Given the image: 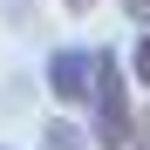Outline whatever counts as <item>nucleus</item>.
<instances>
[{"mask_svg":"<svg viewBox=\"0 0 150 150\" xmlns=\"http://www.w3.org/2000/svg\"><path fill=\"white\" fill-rule=\"evenodd\" d=\"M130 116H137L130 68H123L116 48H96V75H89V96H82V137H89V150H123Z\"/></svg>","mask_w":150,"mask_h":150,"instance_id":"nucleus-1","label":"nucleus"},{"mask_svg":"<svg viewBox=\"0 0 150 150\" xmlns=\"http://www.w3.org/2000/svg\"><path fill=\"white\" fill-rule=\"evenodd\" d=\"M89 75H96V48H82V41H62V48H48V62H41V82H48V96H55L62 109H82V96H89Z\"/></svg>","mask_w":150,"mask_h":150,"instance_id":"nucleus-2","label":"nucleus"},{"mask_svg":"<svg viewBox=\"0 0 150 150\" xmlns=\"http://www.w3.org/2000/svg\"><path fill=\"white\" fill-rule=\"evenodd\" d=\"M123 68H130V82L150 96V21H137V41H130V55H123Z\"/></svg>","mask_w":150,"mask_h":150,"instance_id":"nucleus-3","label":"nucleus"},{"mask_svg":"<svg viewBox=\"0 0 150 150\" xmlns=\"http://www.w3.org/2000/svg\"><path fill=\"white\" fill-rule=\"evenodd\" d=\"M41 150H89V137H82V123H68V116H55L41 130Z\"/></svg>","mask_w":150,"mask_h":150,"instance_id":"nucleus-4","label":"nucleus"},{"mask_svg":"<svg viewBox=\"0 0 150 150\" xmlns=\"http://www.w3.org/2000/svg\"><path fill=\"white\" fill-rule=\"evenodd\" d=\"M123 150H150V103H137V116H130V137H123Z\"/></svg>","mask_w":150,"mask_h":150,"instance_id":"nucleus-5","label":"nucleus"},{"mask_svg":"<svg viewBox=\"0 0 150 150\" xmlns=\"http://www.w3.org/2000/svg\"><path fill=\"white\" fill-rule=\"evenodd\" d=\"M123 14H130V21H150V0H123Z\"/></svg>","mask_w":150,"mask_h":150,"instance_id":"nucleus-6","label":"nucleus"},{"mask_svg":"<svg viewBox=\"0 0 150 150\" xmlns=\"http://www.w3.org/2000/svg\"><path fill=\"white\" fill-rule=\"evenodd\" d=\"M89 7H103V0H62V14H89Z\"/></svg>","mask_w":150,"mask_h":150,"instance_id":"nucleus-7","label":"nucleus"},{"mask_svg":"<svg viewBox=\"0 0 150 150\" xmlns=\"http://www.w3.org/2000/svg\"><path fill=\"white\" fill-rule=\"evenodd\" d=\"M0 150H14V143H0Z\"/></svg>","mask_w":150,"mask_h":150,"instance_id":"nucleus-8","label":"nucleus"}]
</instances>
